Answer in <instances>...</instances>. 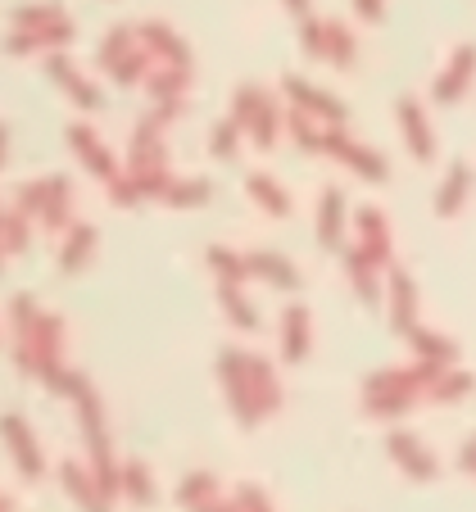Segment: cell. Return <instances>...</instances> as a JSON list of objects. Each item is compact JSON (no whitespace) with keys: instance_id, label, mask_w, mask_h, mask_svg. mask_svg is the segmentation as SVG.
I'll list each match as a JSON object with an SVG mask.
<instances>
[{"instance_id":"12","label":"cell","mask_w":476,"mask_h":512,"mask_svg":"<svg viewBox=\"0 0 476 512\" xmlns=\"http://www.w3.org/2000/svg\"><path fill=\"white\" fill-rule=\"evenodd\" d=\"M164 200L168 204H182V209H195V204L209 200V182H200V177H186V182H177V177H173V186L164 191Z\"/></svg>"},{"instance_id":"4","label":"cell","mask_w":476,"mask_h":512,"mask_svg":"<svg viewBox=\"0 0 476 512\" xmlns=\"http://www.w3.org/2000/svg\"><path fill=\"white\" fill-rule=\"evenodd\" d=\"M37 218L50 227V232H59V227L73 223V195H68V182L59 173L41 182V209H37Z\"/></svg>"},{"instance_id":"20","label":"cell","mask_w":476,"mask_h":512,"mask_svg":"<svg viewBox=\"0 0 476 512\" xmlns=\"http://www.w3.org/2000/svg\"><path fill=\"white\" fill-rule=\"evenodd\" d=\"M5 155H10V127L0 123V164H5Z\"/></svg>"},{"instance_id":"8","label":"cell","mask_w":476,"mask_h":512,"mask_svg":"<svg viewBox=\"0 0 476 512\" xmlns=\"http://www.w3.org/2000/svg\"><path fill=\"white\" fill-rule=\"evenodd\" d=\"M46 64H50V78H55V82H59V87H64V91H68V96L78 100V105H82V109H100V91H96V87H91V82H87V78H82V73H73V64H68V59H64V55H50V59H46Z\"/></svg>"},{"instance_id":"18","label":"cell","mask_w":476,"mask_h":512,"mask_svg":"<svg viewBox=\"0 0 476 512\" xmlns=\"http://www.w3.org/2000/svg\"><path fill=\"white\" fill-rule=\"evenodd\" d=\"M354 10H359L368 23H377L381 14H386V0H354Z\"/></svg>"},{"instance_id":"5","label":"cell","mask_w":476,"mask_h":512,"mask_svg":"<svg viewBox=\"0 0 476 512\" xmlns=\"http://www.w3.org/2000/svg\"><path fill=\"white\" fill-rule=\"evenodd\" d=\"M472 73H476V50L472 46H458L454 59H449V68L440 73V82H436V100H440V105H454V100L463 96V87L472 82Z\"/></svg>"},{"instance_id":"16","label":"cell","mask_w":476,"mask_h":512,"mask_svg":"<svg viewBox=\"0 0 476 512\" xmlns=\"http://www.w3.org/2000/svg\"><path fill=\"white\" fill-rule=\"evenodd\" d=\"M236 136H241V127H236V118H227V123H218L214 132H209V150H214L218 159H236Z\"/></svg>"},{"instance_id":"6","label":"cell","mask_w":476,"mask_h":512,"mask_svg":"<svg viewBox=\"0 0 476 512\" xmlns=\"http://www.w3.org/2000/svg\"><path fill=\"white\" fill-rule=\"evenodd\" d=\"M399 127H404L408 145H413V155H418L422 164H431V159H436V141H431L427 114H422L418 100H399Z\"/></svg>"},{"instance_id":"14","label":"cell","mask_w":476,"mask_h":512,"mask_svg":"<svg viewBox=\"0 0 476 512\" xmlns=\"http://www.w3.org/2000/svg\"><path fill=\"white\" fill-rule=\"evenodd\" d=\"M322 59H331V64H340V68L354 64V37L340 28V23H327V55Z\"/></svg>"},{"instance_id":"13","label":"cell","mask_w":476,"mask_h":512,"mask_svg":"<svg viewBox=\"0 0 476 512\" xmlns=\"http://www.w3.org/2000/svg\"><path fill=\"white\" fill-rule=\"evenodd\" d=\"M23 431H28V426H23L19 417H10V422H5V435H10V445L19 449V458H23V472H28V476H37V472H41V454H37V449H32V440H28V435H23Z\"/></svg>"},{"instance_id":"9","label":"cell","mask_w":476,"mask_h":512,"mask_svg":"<svg viewBox=\"0 0 476 512\" xmlns=\"http://www.w3.org/2000/svg\"><path fill=\"white\" fill-rule=\"evenodd\" d=\"M245 191L254 195V200L263 204V209L272 213V218H286V209H291V200H286V191L277 182H272L268 173H250L245 177Z\"/></svg>"},{"instance_id":"11","label":"cell","mask_w":476,"mask_h":512,"mask_svg":"<svg viewBox=\"0 0 476 512\" xmlns=\"http://www.w3.org/2000/svg\"><path fill=\"white\" fill-rule=\"evenodd\" d=\"M467 186H472V168H467V164H454V168H449V182H445V191H440V200H436V209L445 213V218L458 209V204H463Z\"/></svg>"},{"instance_id":"19","label":"cell","mask_w":476,"mask_h":512,"mask_svg":"<svg viewBox=\"0 0 476 512\" xmlns=\"http://www.w3.org/2000/svg\"><path fill=\"white\" fill-rule=\"evenodd\" d=\"M282 5L295 14V19H309V0H282Z\"/></svg>"},{"instance_id":"2","label":"cell","mask_w":476,"mask_h":512,"mask_svg":"<svg viewBox=\"0 0 476 512\" xmlns=\"http://www.w3.org/2000/svg\"><path fill=\"white\" fill-rule=\"evenodd\" d=\"M141 41H146V50L159 59V64H173V68H191V50H186L182 32H173L164 19H150L141 23Z\"/></svg>"},{"instance_id":"17","label":"cell","mask_w":476,"mask_h":512,"mask_svg":"<svg viewBox=\"0 0 476 512\" xmlns=\"http://www.w3.org/2000/svg\"><path fill=\"white\" fill-rule=\"evenodd\" d=\"M209 268H214V272H223V281H232V286H236V281H241V272H245V263L236 259L232 250H223V245H214V250H209Z\"/></svg>"},{"instance_id":"10","label":"cell","mask_w":476,"mask_h":512,"mask_svg":"<svg viewBox=\"0 0 476 512\" xmlns=\"http://www.w3.org/2000/svg\"><path fill=\"white\" fill-rule=\"evenodd\" d=\"M91 245H96V232H91L87 223H73V232H68V241H64V254H59V263H64V268H82V263H87V254H91Z\"/></svg>"},{"instance_id":"15","label":"cell","mask_w":476,"mask_h":512,"mask_svg":"<svg viewBox=\"0 0 476 512\" xmlns=\"http://www.w3.org/2000/svg\"><path fill=\"white\" fill-rule=\"evenodd\" d=\"M340 209H345L340 191H327V195H322V218H318L322 241H336V232H340Z\"/></svg>"},{"instance_id":"3","label":"cell","mask_w":476,"mask_h":512,"mask_svg":"<svg viewBox=\"0 0 476 512\" xmlns=\"http://www.w3.org/2000/svg\"><path fill=\"white\" fill-rule=\"evenodd\" d=\"M68 145L78 150V155H82V164H87L91 173H96V177H100V182H105V186H109V182H114V177H118V164H114V155H109L105 145H100V136L91 132L87 123H73V127H68Z\"/></svg>"},{"instance_id":"1","label":"cell","mask_w":476,"mask_h":512,"mask_svg":"<svg viewBox=\"0 0 476 512\" xmlns=\"http://www.w3.org/2000/svg\"><path fill=\"white\" fill-rule=\"evenodd\" d=\"M73 19L59 5H23L14 10V37H10V55H32V50H55L73 41Z\"/></svg>"},{"instance_id":"7","label":"cell","mask_w":476,"mask_h":512,"mask_svg":"<svg viewBox=\"0 0 476 512\" xmlns=\"http://www.w3.org/2000/svg\"><path fill=\"white\" fill-rule=\"evenodd\" d=\"M286 96L295 100V109H304V114H313V118H327V123H340V118H345L340 100L322 96L318 87H309V82H300V78H286Z\"/></svg>"}]
</instances>
